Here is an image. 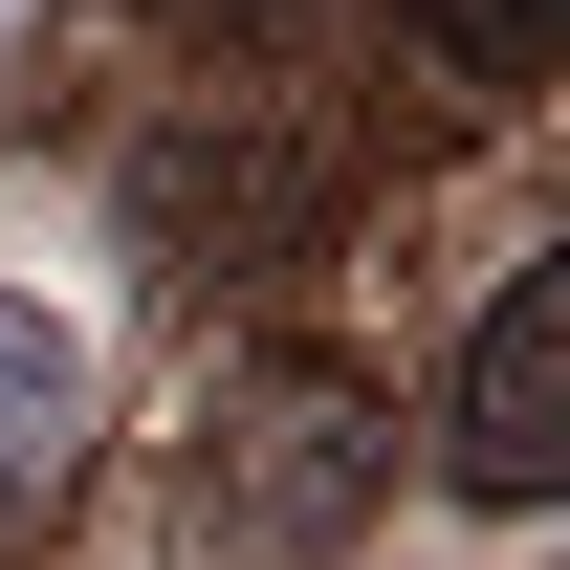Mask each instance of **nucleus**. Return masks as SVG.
Here are the masks:
<instances>
[{
  "label": "nucleus",
  "mask_w": 570,
  "mask_h": 570,
  "mask_svg": "<svg viewBox=\"0 0 570 570\" xmlns=\"http://www.w3.org/2000/svg\"><path fill=\"white\" fill-rule=\"evenodd\" d=\"M198 22H242V45H307V22H330V0H198Z\"/></svg>",
  "instance_id": "obj_4"
},
{
  "label": "nucleus",
  "mask_w": 570,
  "mask_h": 570,
  "mask_svg": "<svg viewBox=\"0 0 570 570\" xmlns=\"http://www.w3.org/2000/svg\"><path fill=\"white\" fill-rule=\"evenodd\" d=\"M67 461H88V352H67V307L0 285V527H45Z\"/></svg>",
  "instance_id": "obj_2"
},
{
  "label": "nucleus",
  "mask_w": 570,
  "mask_h": 570,
  "mask_svg": "<svg viewBox=\"0 0 570 570\" xmlns=\"http://www.w3.org/2000/svg\"><path fill=\"white\" fill-rule=\"evenodd\" d=\"M439 483L461 504H570V242L504 264V307L439 373Z\"/></svg>",
  "instance_id": "obj_1"
},
{
  "label": "nucleus",
  "mask_w": 570,
  "mask_h": 570,
  "mask_svg": "<svg viewBox=\"0 0 570 570\" xmlns=\"http://www.w3.org/2000/svg\"><path fill=\"white\" fill-rule=\"evenodd\" d=\"M549 67H570V0H417V88L439 110H504Z\"/></svg>",
  "instance_id": "obj_3"
}]
</instances>
